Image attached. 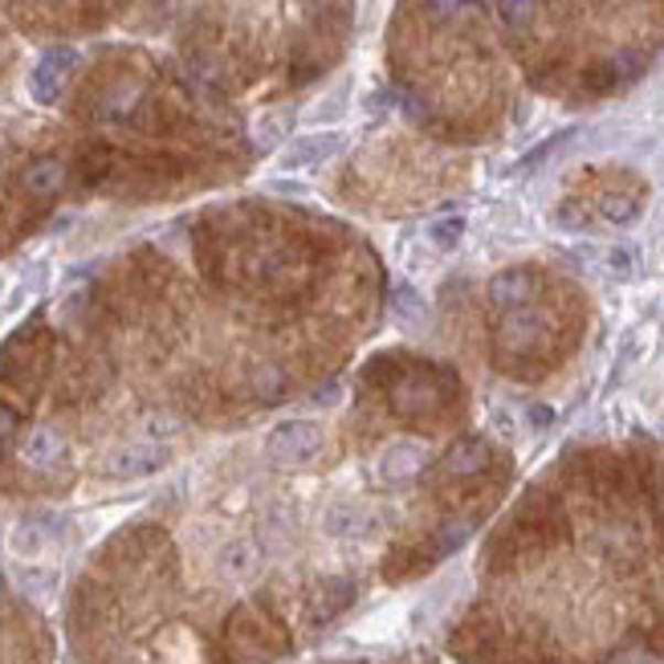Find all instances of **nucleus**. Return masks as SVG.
<instances>
[{
    "mask_svg": "<svg viewBox=\"0 0 664 664\" xmlns=\"http://www.w3.org/2000/svg\"><path fill=\"white\" fill-rule=\"evenodd\" d=\"M168 461H172V449H168L163 440L135 437V440H122V445L103 452L98 469H103V478H110V481H139V478L160 473Z\"/></svg>",
    "mask_w": 664,
    "mask_h": 664,
    "instance_id": "nucleus-1",
    "label": "nucleus"
},
{
    "mask_svg": "<svg viewBox=\"0 0 664 664\" xmlns=\"http://www.w3.org/2000/svg\"><path fill=\"white\" fill-rule=\"evenodd\" d=\"M319 449H322V432L319 425H310V420H286V425H278L266 437V457L281 469L314 461Z\"/></svg>",
    "mask_w": 664,
    "mask_h": 664,
    "instance_id": "nucleus-2",
    "label": "nucleus"
},
{
    "mask_svg": "<svg viewBox=\"0 0 664 664\" xmlns=\"http://www.w3.org/2000/svg\"><path fill=\"white\" fill-rule=\"evenodd\" d=\"M425 465H428L425 440H396V445H387V449L375 457V478H379V485L396 490V485H408L413 478H420Z\"/></svg>",
    "mask_w": 664,
    "mask_h": 664,
    "instance_id": "nucleus-3",
    "label": "nucleus"
},
{
    "mask_svg": "<svg viewBox=\"0 0 664 664\" xmlns=\"http://www.w3.org/2000/svg\"><path fill=\"white\" fill-rule=\"evenodd\" d=\"M74 66H78V54H74V50H66V45L45 50V54L38 57V66H33V74H29V94L38 98L41 107H54L57 98H62V90H66L69 69Z\"/></svg>",
    "mask_w": 664,
    "mask_h": 664,
    "instance_id": "nucleus-4",
    "label": "nucleus"
},
{
    "mask_svg": "<svg viewBox=\"0 0 664 664\" xmlns=\"http://www.w3.org/2000/svg\"><path fill=\"white\" fill-rule=\"evenodd\" d=\"M343 147V135L334 131H310V135H298L286 143V151L278 156V172H302V168H319L326 163Z\"/></svg>",
    "mask_w": 664,
    "mask_h": 664,
    "instance_id": "nucleus-5",
    "label": "nucleus"
},
{
    "mask_svg": "<svg viewBox=\"0 0 664 664\" xmlns=\"http://www.w3.org/2000/svg\"><path fill=\"white\" fill-rule=\"evenodd\" d=\"M261 546L253 543V538H228L221 550H216V575L225 579V583H249L253 575L261 571Z\"/></svg>",
    "mask_w": 664,
    "mask_h": 664,
    "instance_id": "nucleus-6",
    "label": "nucleus"
},
{
    "mask_svg": "<svg viewBox=\"0 0 664 664\" xmlns=\"http://www.w3.org/2000/svg\"><path fill=\"white\" fill-rule=\"evenodd\" d=\"M57 531H62V522L50 518V514H33V518H21L9 531V550L17 558H41L50 546H54Z\"/></svg>",
    "mask_w": 664,
    "mask_h": 664,
    "instance_id": "nucleus-7",
    "label": "nucleus"
},
{
    "mask_svg": "<svg viewBox=\"0 0 664 664\" xmlns=\"http://www.w3.org/2000/svg\"><path fill=\"white\" fill-rule=\"evenodd\" d=\"M21 457H25V465L33 469H54L62 465V457H66V440H62L57 428L38 425V428H29L25 440H21Z\"/></svg>",
    "mask_w": 664,
    "mask_h": 664,
    "instance_id": "nucleus-8",
    "label": "nucleus"
},
{
    "mask_svg": "<svg viewBox=\"0 0 664 664\" xmlns=\"http://www.w3.org/2000/svg\"><path fill=\"white\" fill-rule=\"evenodd\" d=\"M293 127V110L290 107H269L257 115V122H253V143H257V151H278L281 143H286V135H290Z\"/></svg>",
    "mask_w": 664,
    "mask_h": 664,
    "instance_id": "nucleus-9",
    "label": "nucleus"
},
{
    "mask_svg": "<svg viewBox=\"0 0 664 664\" xmlns=\"http://www.w3.org/2000/svg\"><path fill=\"white\" fill-rule=\"evenodd\" d=\"M322 531L331 534V538H360L367 531V510L360 502H331V510L322 514Z\"/></svg>",
    "mask_w": 664,
    "mask_h": 664,
    "instance_id": "nucleus-10",
    "label": "nucleus"
},
{
    "mask_svg": "<svg viewBox=\"0 0 664 664\" xmlns=\"http://www.w3.org/2000/svg\"><path fill=\"white\" fill-rule=\"evenodd\" d=\"M21 184H25L29 196H41L50 200L57 196L62 188H66V163L62 160H33L21 175Z\"/></svg>",
    "mask_w": 664,
    "mask_h": 664,
    "instance_id": "nucleus-11",
    "label": "nucleus"
},
{
    "mask_svg": "<svg viewBox=\"0 0 664 664\" xmlns=\"http://www.w3.org/2000/svg\"><path fill=\"white\" fill-rule=\"evenodd\" d=\"M485 465H490V445L485 440H461L445 452V473L449 478H473Z\"/></svg>",
    "mask_w": 664,
    "mask_h": 664,
    "instance_id": "nucleus-12",
    "label": "nucleus"
},
{
    "mask_svg": "<svg viewBox=\"0 0 664 664\" xmlns=\"http://www.w3.org/2000/svg\"><path fill=\"white\" fill-rule=\"evenodd\" d=\"M392 404H396V413H432L440 404V387L437 384H399L392 392Z\"/></svg>",
    "mask_w": 664,
    "mask_h": 664,
    "instance_id": "nucleus-13",
    "label": "nucleus"
},
{
    "mask_svg": "<svg viewBox=\"0 0 664 664\" xmlns=\"http://www.w3.org/2000/svg\"><path fill=\"white\" fill-rule=\"evenodd\" d=\"M346 107H351V78L339 82V86H334L331 94H322L319 103L310 107V115H306V119H310V122H319V127H326V122L346 119Z\"/></svg>",
    "mask_w": 664,
    "mask_h": 664,
    "instance_id": "nucleus-14",
    "label": "nucleus"
},
{
    "mask_svg": "<svg viewBox=\"0 0 664 664\" xmlns=\"http://www.w3.org/2000/svg\"><path fill=\"white\" fill-rule=\"evenodd\" d=\"M351 603V583L346 579H334V583H322L319 587V608H310L314 620H331L334 611L346 608Z\"/></svg>",
    "mask_w": 664,
    "mask_h": 664,
    "instance_id": "nucleus-15",
    "label": "nucleus"
},
{
    "mask_svg": "<svg viewBox=\"0 0 664 664\" xmlns=\"http://www.w3.org/2000/svg\"><path fill=\"white\" fill-rule=\"evenodd\" d=\"M461 233H465V221H461V216L428 225V237H432V245H437V249H452V245L461 240Z\"/></svg>",
    "mask_w": 664,
    "mask_h": 664,
    "instance_id": "nucleus-16",
    "label": "nucleus"
},
{
    "mask_svg": "<svg viewBox=\"0 0 664 664\" xmlns=\"http://www.w3.org/2000/svg\"><path fill=\"white\" fill-rule=\"evenodd\" d=\"M253 387H257L261 396H278L286 384H281V375L274 372V367H261V379H253Z\"/></svg>",
    "mask_w": 664,
    "mask_h": 664,
    "instance_id": "nucleus-17",
    "label": "nucleus"
},
{
    "mask_svg": "<svg viewBox=\"0 0 664 664\" xmlns=\"http://www.w3.org/2000/svg\"><path fill=\"white\" fill-rule=\"evenodd\" d=\"M13 428H17V416L9 413V408H4V404H0V445H4V440L13 437Z\"/></svg>",
    "mask_w": 664,
    "mask_h": 664,
    "instance_id": "nucleus-18",
    "label": "nucleus"
},
{
    "mask_svg": "<svg viewBox=\"0 0 664 664\" xmlns=\"http://www.w3.org/2000/svg\"><path fill=\"white\" fill-rule=\"evenodd\" d=\"M334 392H339V384H326V387H322V392H319V396H314V404H331Z\"/></svg>",
    "mask_w": 664,
    "mask_h": 664,
    "instance_id": "nucleus-19",
    "label": "nucleus"
}]
</instances>
